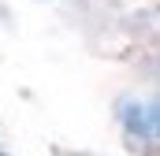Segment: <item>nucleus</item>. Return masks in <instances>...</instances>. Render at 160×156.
<instances>
[{
  "label": "nucleus",
  "instance_id": "f257e3e1",
  "mask_svg": "<svg viewBox=\"0 0 160 156\" xmlns=\"http://www.w3.org/2000/svg\"><path fill=\"white\" fill-rule=\"evenodd\" d=\"M142 141H160V93L142 100Z\"/></svg>",
  "mask_w": 160,
  "mask_h": 156
},
{
  "label": "nucleus",
  "instance_id": "f03ea898",
  "mask_svg": "<svg viewBox=\"0 0 160 156\" xmlns=\"http://www.w3.org/2000/svg\"><path fill=\"white\" fill-rule=\"evenodd\" d=\"M52 156H82V153H60V149H52Z\"/></svg>",
  "mask_w": 160,
  "mask_h": 156
}]
</instances>
